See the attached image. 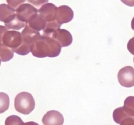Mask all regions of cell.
Wrapping results in <instances>:
<instances>
[{"instance_id":"26","label":"cell","mask_w":134,"mask_h":125,"mask_svg":"<svg viewBox=\"0 0 134 125\" xmlns=\"http://www.w3.org/2000/svg\"><path fill=\"white\" fill-rule=\"evenodd\" d=\"M131 28H132V29H133V30H134V17L133 18L132 20H131Z\"/></svg>"},{"instance_id":"14","label":"cell","mask_w":134,"mask_h":125,"mask_svg":"<svg viewBox=\"0 0 134 125\" xmlns=\"http://www.w3.org/2000/svg\"><path fill=\"white\" fill-rule=\"evenodd\" d=\"M14 52L4 44L0 43V60L2 62H7L13 58Z\"/></svg>"},{"instance_id":"19","label":"cell","mask_w":134,"mask_h":125,"mask_svg":"<svg viewBox=\"0 0 134 125\" xmlns=\"http://www.w3.org/2000/svg\"><path fill=\"white\" fill-rule=\"evenodd\" d=\"M9 5L14 9L18 8L20 5L26 2V0H6Z\"/></svg>"},{"instance_id":"27","label":"cell","mask_w":134,"mask_h":125,"mask_svg":"<svg viewBox=\"0 0 134 125\" xmlns=\"http://www.w3.org/2000/svg\"><path fill=\"white\" fill-rule=\"evenodd\" d=\"M0 65H1V60H0Z\"/></svg>"},{"instance_id":"28","label":"cell","mask_w":134,"mask_h":125,"mask_svg":"<svg viewBox=\"0 0 134 125\" xmlns=\"http://www.w3.org/2000/svg\"><path fill=\"white\" fill-rule=\"evenodd\" d=\"M133 61H134V58H133Z\"/></svg>"},{"instance_id":"23","label":"cell","mask_w":134,"mask_h":125,"mask_svg":"<svg viewBox=\"0 0 134 125\" xmlns=\"http://www.w3.org/2000/svg\"><path fill=\"white\" fill-rule=\"evenodd\" d=\"M120 125H134V118H127L123 121Z\"/></svg>"},{"instance_id":"12","label":"cell","mask_w":134,"mask_h":125,"mask_svg":"<svg viewBox=\"0 0 134 125\" xmlns=\"http://www.w3.org/2000/svg\"><path fill=\"white\" fill-rule=\"evenodd\" d=\"M5 26L7 29L19 30L25 27L26 23L21 21L15 13L5 22Z\"/></svg>"},{"instance_id":"8","label":"cell","mask_w":134,"mask_h":125,"mask_svg":"<svg viewBox=\"0 0 134 125\" xmlns=\"http://www.w3.org/2000/svg\"><path fill=\"white\" fill-rule=\"evenodd\" d=\"M57 8L55 5L53 3H47L43 5L38 9V13L44 18L46 22L49 23L57 21Z\"/></svg>"},{"instance_id":"10","label":"cell","mask_w":134,"mask_h":125,"mask_svg":"<svg viewBox=\"0 0 134 125\" xmlns=\"http://www.w3.org/2000/svg\"><path fill=\"white\" fill-rule=\"evenodd\" d=\"M43 125H63L64 118L60 112L51 110L46 113L42 118Z\"/></svg>"},{"instance_id":"2","label":"cell","mask_w":134,"mask_h":125,"mask_svg":"<svg viewBox=\"0 0 134 125\" xmlns=\"http://www.w3.org/2000/svg\"><path fill=\"white\" fill-rule=\"evenodd\" d=\"M21 35L23 39L22 45L19 48L14 50L13 52L20 55H26L30 52V47L32 43H34L41 35L38 31L32 29L27 24H26Z\"/></svg>"},{"instance_id":"20","label":"cell","mask_w":134,"mask_h":125,"mask_svg":"<svg viewBox=\"0 0 134 125\" xmlns=\"http://www.w3.org/2000/svg\"><path fill=\"white\" fill-rule=\"evenodd\" d=\"M27 1L37 7H40L41 5H43L49 2V0H27Z\"/></svg>"},{"instance_id":"17","label":"cell","mask_w":134,"mask_h":125,"mask_svg":"<svg viewBox=\"0 0 134 125\" xmlns=\"http://www.w3.org/2000/svg\"><path fill=\"white\" fill-rule=\"evenodd\" d=\"M9 97L4 92H0V113L5 112L9 108Z\"/></svg>"},{"instance_id":"24","label":"cell","mask_w":134,"mask_h":125,"mask_svg":"<svg viewBox=\"0 0 134 125\" xmlns=\"http://www.w3.org/2000/svg\"><path fill=\"white\" fill-rule=\"evenodd\" d=\"M121 2L124 3L126 5L130 6V7L134 6V0H121Z\"/></svg>"},{"instance_id":"7","label":"cell","mask_w":134,"mask_h":125,"mask_svg":"<svg viewBox=\"0 0 134 125\" xmlns=\"http://www.w3.org/2000/svg\"><path fill=\"white\" fill-rule=\"evenodd\" d=\"M49 36L57 41L62 47H66L70 45L72 43L73 38L71 33L66 29H58Z\"/></svg>"},{"instance_id":"15","label":"cell","mask_w":134,"mask_h":125,"mask_svg":"<svg viewBox=\"0 0 134 125\" xmlns=\"http://www.w3.org/2000/svg\"><path fill=\"white\" fill-rule=\"evenodd\" d=\"M113 117L114 122H116L117 124H120L122 123L124 120H126V118H132V117H130V116L126 113V112L125 111L123 107L116 108V109L113 111Z\"/></svg>"},{"instance_id":"25","label":"cell","mask_w":134,"mask_h":125,"mask_svg":"<svg viewBox=\"0 0 134 125\" xmlns=\"http://www.w3.org/2000/svg\"><path fill=\"white\" fill-rule=\"evenodd\" d=\"M24 125H39L38 123L35 122H33V121H30V122H26L24 124Z\"/></svg>"},{"instance_id":"5","label":"cell","mask_w":134,"mask_h":125,"mask_svg":"<svg viewBox=\"0 0 134 125\" xmlns=\"http://www.w3.org/2000/svg\"><path fill=\"white\" fill-rule=\"evenodd\" d=\"M22 35L16 31H7L3 37V43L13 51L19 48L22 45Z\"/></svg>"},{"instance_id":"6","label":"cell","mask_w":134,"mask_h":125,"mask_svg":"<svg viewBox=\"0 0 134 125\" xmlns=\"http://www.w3.org/2000/svg\"><path fill=\"white\" fill-rule=\"evenodd\" d=\"M36 13H38V9L28 3L20 5L16 10V14L18 18L26 24L28 23L30 19Z\"/></svg>"},{"instance_id":"16","label":"cell","mask_w":134,"mask_h":125,"mask_svg":"<svg viewBox=\"0 0 134 125\" xmlns=\"http://www.w3.org/2000/svg\"><path fill=\"white\" fill-rule=\"evenodd\" d=\"M123 108L130 117L134 118V96H128L125 100Z\"/></svg>"},{"instance_id":"13","label":"cell","mask_w":134,"mask_h":125,"mask_svg":"<svg viewBox=\"0 0 134 125\" xmlns=\"http://www.w3.org/2000/svg\"><path fill=\"white\" fill-rule=\"evenodd\" d=\"M14 8L7 4L0 5V21L5 22L10 17L16 13Z\"/></svg>"},{"instance_id":"11","label":"cell","mask_w":134,"mask_h":125,"mask_svg":"<svg viewBox=\"0 0 134 125\" xmlns=\"http://www.w3.org/2000/svg\"><path fill=\"white\" fill-rule=\"evenodd\" d=\"M46 24H47V22H46L44 18L38 13H36L30 19L28 23H26V24H27L32 29L39 32V31L43 30L45 29Z\"/></svg>"},{"instance_id":"21","label":"cell","mask_w":134,"mask_h":125,"mask_svg":"<svg viewBox=\"0 0 134 125\" xmlns=\"http://www.w3.org/2000/svg\"><path fill=\"white\" fill-rule=\"evenodd\" d=\"M127 50L131 55H134V37L131 38L127 43Z\"/></svg>"},{"instance_id":"9","label":"cell","mask_w":134,"mask_h":125,"mask_svg":"<svg viewBox=\"0 0 134 125\" xmlns=\"http://www.w3.org/2000/svg\"><path fill=\"white\" fill-rule=\"evenodd\" d=\"M74 17V12L70 7L62 5L57 8L56 20L59 24H65L71 21Z\"/></svg>"},{"instance_id":"18","label":"cell","mask_w":134,"mask_h":125,"mask_svg":"<svg viewBox=\"0 0 134 125\" xmlns=\"http://www.w3.org/2000/svg\"><path fill=\"white\" fill-rule=\"evenodd\" d=\"M5 125H24L21 118L17 115H11L7 117L5 122Z\"/></svg>"},{"instance_id":"22","label":"cell","mask_w":134,"mask_h":125,"mask_svg":"<svg viewBox=\"0 0 134 125\" xmlns=\"http://www.w3.org/2000/svg\"><path fill=\"white\" fill-rule=\"evenodd\" d=\"M7 31V28L5 26L0 25V43L3 42V37L4 33Z\"/></svg>"},{"instance_id":"1","label":"cell","mask_w":134,"mask_h":125,"mask_svg":"<svg viewBox=\"0 0 134 125\" xmlns=\"http://www.w3.org/2000/svg\"><path fill=\"white\" fill-rule=\"evenodd\" d=\"M61 47L60 43L51 36L42 35L32 43L30 52L34 56L40 58H54L60 55Z\"/></svg>"},{"instance_id":"4","label":"cell","mask_w":134,"mask_h":125,"mask_svg":"<svg viewBox=\"0 0 134 125\" xmlns=\"http://www.w3.org/2000/svg\"><path fill=\"white\" fill-rule=\"evenodd\" d=\"M118 80L120 84L126 88L134 87V68L126 66L120 69L118 73Z\"/></svg>"},{"instance_id":"3","label":"cell","mask_w":134,"mask_h":125,"mask_svg":"<svg viewBox=\"0 0 134 125\" xmlns=\"http://www.w3.org/2000/svg\"><path fill=\"white\" fill-rule=\"evenodd\" d=\"M15 108L19 113L28 115L35 108V101L32 94L23 92L17 94L15 99Z\"/></svg>"}]
</instances>
